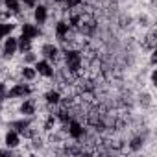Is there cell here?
Returning a JSON list of instances; mask_svg holds the SVG:
<instances>
[{"instance_id": "obj_1", "label": "cell", "mask_w": 157, "mask_h": 157, "mask_svg": "<svg viewBox=\"0 0 157 157\" xmlns=\"http://www.w3.org/2000/svg\"><path fill=\"white\" fill-rule=\"evenodd\" d=\"M32 94V87L28 83H15L11 89H8V98L17 100V98H28Z\"/></svg>"}, {"instance_id": "obj_2", "label": "cell", "mask_w": 157, "mask_h": 157, "mask_svg": "<svg viewBox=\"0 0 157 157\" xmlns=\"http://www.w3.org/2000/svg\"><path fill=\"white\" fill-rule=\"evenodd\" d=\"M65 63L70 68V72H78V68L82 67V54L78 50H68L65 56Z\"/></svg>"}, {"instance_id": "obj_3", "label": "cell", "mask_w": 157, "mask_h": 157, "mask_svg": "<svg viewBox=\"0 0 157 157\" xmlns=\"http://www.w3.org/2000/svg\"><path fill=\"white\" fill-rule=\"evenodd\" d=\"M19 52V44H17V37H13V35H8L6 39H4V44H2V54H4V57H13L15 54Z\"/></svg>"}, {"instance_id": "obj_4", "label": "cell", "mask_w": 157, "mask_h": 157, "mask_svg": "<svg viewBox=\"0 0 157 157\" xmlns=\"http://www.w3.org/2000/svg\"><path fill=\"white\" fill-rule=\"evenodd\" d=\"M33 68H35V72L37 74H41V76H44V78H52L54 76V68H52V65H50V61L48 59H37L35 63H33Z\"/></svg>"}, {"instance_id": "obj_5", "label": "cell", "mask_w": 157, "mask_h": 157, "mask_svg": "<svg viewBox=\"0 0 157 157\" xmlns=\"http://www.w3.org/2000/svg\"><path fill=\"white\" fill-rule=\"evenodd\" d=\"M4 144H6V148L15 150V148L21 144V133L10 128V129H8V133H6V137H4Z\"/></svg>"}, {"instance_id": "obj_6", "label": "cell", "mask_w": 157, "mask_h": 157, "mask_svg": "<svg viewBox=\"0 0 157 157\" xmlns=\"http://www.w3.org/2000/svg\"><path fill=\"white\" fill-rule=\"evenodd\" d=\"M21 32H22V35L30 37L32 41H33L35 37H39V35H41V28H39L37 24H32V22H24V24L21 26Z\"/></svg>"}, {"instance_id": "obj_7", "label": "cell", "mask_w": 157, "mask_h": 157, "mask_svg": "<svg viewBox=\"0 0 157 157\" xmlns=\"http://www.w3.org/2000/svg\"><path fill=\"white\" fill-rule=\"evenodd\" d=\"M30 124H32V120H30L28 117H22V118H19V120H11V122H10V128L15 129V131H19V133H26L28 128H30Z\"/></svg>"}, {"instance_id": "obj_8", "label": "cell", "mask_w": 157, "mask_h": 157, "mask_svg": "<svg viewBox=\"0 0 157 157\" xmlns=\"http://www.w3.org/2000/svg\"><path fill=\"white\" fill-rule=\"evenodd\" d=\"M33 19H35V24L37 26H43L46 21H48V10L46 6H35V11H33Z\"/></svg>"}, {"instance_id": "obj_9", "label": "cell", "mask_w": 157, "mask_h": 157, "mask_svg": "<svg viewBox=\"0 0 157 157\" xmlns=\"http://www.w3.org/2000/svg\"><path fill=\"white\" fill-rule=\"evenodd\" d=\"M41 54H43V57L44 59H56L57 57V54H59V50H57V46L54 44V43H44L43 46H41Z\"/></svg>"}, {"instance_id": "obj_10", "label": "cell", "mask_w": 157, "mask_h": 157, "mask_svg": "<svg viewBox=\"0 0 157 157\" xmlns=\"http://www.w3.org/2000/svg\"><path fill=\"white\" fill-rule=\"evenodd\" d=\"M67 124H68V135H70L72 139H80V137L83 135V128H82V124H80V122H76V120H68Z\"/></svg>"}, {"instance_id": "obj_11", "label": "cell", "mask_w": 157, "mask_h": 157, "mask_svg": "<svg viewBox=\"0 0 157 157\" xmlns=\"http://www.w3.org/2000/svg\"><path fill=\"white\" fill-rule=\"evenodd\" d=\"M68 30H70L68 22H65V21H59V22L56 24V37H57L59 41H65V37L68 35Z\"/></svg>"}, {"instance_id": "obj_12", "label": "cell", "mask_w": 157, "mask_h": 157, "mask_svg": "<svg viewBox=\"0 0 157 157\" xmlns=\"http://www.w3.org/2000/svg\"><path fill=\"white\" fill-rule=\"evenodd\" d=\"M19 111H21L22 117H32V115L35 113V102H33V100H24Z\"/></svg>"}, {"instance_id": "obj_13", "label": "cell", "mask_w": 157, "mask_h": 157, "mask_svg": "<svg viewBox=\"0 0 157 157\" xmlns=\"http://www.w3.org/2000/svg\"><path fill=\"white\" fill-rule=\"evenodd\" d=\"M17 44H19V50H21L22 54L32 50V39L26 37V35H22V33H21V37H17Z\"/></svg>"}, {"instance_id": "obj_14", "label": "cell", "mask_w": 157, "mask_h": 157, "mask_svg": "<svg viewBox=\"0 0 157 157\" xmlns=\"http://www.w3.org/2000/svg\"><path fill=\"white\" fill-rule=\"evenodd\" d=\"M21 76H22V80H26V82H32L33 78L37 76V72H35L33 65H24V67H22V70H21Z\"/></svg>"}, {"instance_id": "obj_15", "label": "cell", "mask_w": 157, "mask_h": 157, "mask_svg": "<svg viewBox=\"0 0 157 157\" xmlns=\"http://www.w3.org/2000/svg\"><path fill=\"white\" fill-rule=\"evenodd\" d=\"M13 30H15L13 22H2V21H0V39H6L8 35H11Z\"/></svg>"}, {"instance_id": "obj_16", "label": "cell", "mask_w": 157, "mask_h": 157, "mask_svg": "<svg viewBox=\"0 0 157 157\" xmlns=\"http://www.w3.org/2000/svg\"><path fill=\"white\" fill-rule=\"evenodd\" d=\"M44 100H46V104H50V105H56V104H59V100H61V94H59L57 91H48V93L44 94Z\"/></svg>"}, {"instance_id": "obj_17", "label": "cell", "mask_w": 157, "mask_h": 157, "mask_svg": "<svg viewBox=\"0 0 157 157\" xmlns=\"http://www.w3.org/2000/svg\"><path fill=\"white\" fill-rule=\"evenodd\" d=\"M4 6L11 13H19L21 11V0H4Z\"/></svg>"}, {"instance_id": "obj_18", "label": "cell", "mask_w": 157, "mask_h": 157, "mask_svg": "<svg viewBox=\"0 0 157 157\" xmlns=\"http://www.w3.org/2000/svg\"><path fill=\"white\" fill-rule=\"evenodd\" d=\"M6 100H8V85L0 82V105H2Z\"/></svg>"}, {"instance_id": "obj_19", "label": "cell", "mask_w": 157, "mask_h": 157, "mask_svg": "<svg viewBox=\"0 0 157 157\" xmlns=\"http://www.w3.org/2000/svg\"><path fill=\"white\" fill-rule=\"evenodd\" d=\"M37 61V56L30 50V52H24V65H33Z\"/></svg>"}, {"instance_id": "obj_20", "label": "cell", "mask_w": 157, "mask_h": 157, "mask_svg": "<svg viewBox=\"0 0 157 157\" xmlns=\"http://www.w3.org/2000/svg\"><path fill=\"white\" fill-rule=\"evenodd\" d=\"M129 148H131L133 151H137V150H140V148H142V139H140V137H137V139H133V140L129 142Z\"/></svg>"}, {"instance_id": "obj_21", "label": "cell", "mask_w": 157, "mask_h": 157, "mask_svg": "<svg viewBox=\"0 0 157 157\" xmlns=\"http://www.w3.org/2000/svg\"><path fill=\"white\" fill-rule=\"evenodd\" d=\"M21 2H22L24 6H28V8H35V6H37V0H21Z\"/></svg>"}, {"instance_id": "obj_22", "label": "cell", "mask_w": 157, "mask_h": 157, "mask_svg": "<svg viewBox=\"0 0 157 157\" xmlns=\"http://www.w3.org/2000/svg\"><path fill=\"white\" fill-rule=\"evenodd\" d=\"M59 120H61V122H65V124H67V122H68V120H70V118H68V115H67V113H65V111H61V113H59Z\"/></svg>"}, {"instance_id": "obj_23", "label": "cell", "mask_w": 157, "mask_h": 157, "mask_svg": "<svg viewBox=\"0 0 157 157\" xmlns=\"http://www.w3.org/2000/svg\"><path fill=\"white\" fill-rule=\"evenodd\" d=\"M78 21H80V17H78V15H74V17L70 19V22H68V26H78Z\"/></svg>"}, {"instance_id": "obj_24", "label": "cell", "mask_w": 157, "mask_h": 157, "mask_svg": "<svg viewBox=\"0 0 157 157\" xmlns=\"http://www.w3.org/2000/svg\"><path fill=\"white\" fill-rule=\"evenodd\" d=\"M78 2H80V0H67L68 6H74V4H78Z\"/></svg>"}, {"instance_id": "obj_25", "label": "cell", "mask_w": 157, "mask_h": 157, "mask_svg": "<svg viewBox=\"0 0 157 157\" xmlns=\"http://www.w3.org/2000/svg\"><path fill=\"white\" fill-rule=\"evenodd\" d=\"M0 19H2V11H0Z\"/></svg>"}]
</instances>
